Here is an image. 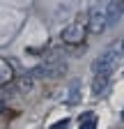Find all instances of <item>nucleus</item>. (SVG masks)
I'll list each match as a JSON object with an SVG mask.
<instances>
[{
    "mask_svg": "<svg viewBox=\"0 0 124 129\" xmlns=\"http://www.w3.org/2000/svg\"><path fill=\"white\" fill-rule=\"evenodd\" d=\"M67 72V62L60 58V51H51L48 53V58L44 60V64H39V67H35L32 69V74L30 76H46V78H55V76H60V74H65Z\"/></svg>",
    "mask_w": 124,
    "mask_h": 129,
    "instance_id": "f03ea898",
    "label": "nucleus"
},
{
    "mask_svg": "<svg viewBox=\"0 0 124 129\" xmlns=\"http://www.w3.org/2000/svg\"><path fill=\"white\" fill-rule=\"evenodd\" d=\"M122 118H124V113H122Z\"/></svg>",
    "mask_w": 124,
    "mask_h": 129,
    "instance_id": "4468645a",
    "label": "nucleus"
},
{
    "mask_svg": "<svg viewBox=\"0 0 124 129\" xmlns=\"http://www.w3.org/2000/svg\"><path fill=\"white\" fill-rule=\"evenodd\" d=\"M3 108H5V104H3V102H0V111H3Z\"/></svg>",
    "mask_w": 124,
    "mask_h": 129,
    "instance_id": "9b49d317",
    "label": "nucleus"
},
{
    "mask_svg": "<svg viewBox=\"0 0 124 129\" xmlns=\"http://www.w3.org/2000/svg\"><path fill=\"white\" fill-rule=\"evenodd\" d=\"M122 51H124V42H122Z\"/></svg>",
    "mask_w": 124,
    "mask_h": 129,
    "instance_id": "ddd939ff",
    "label": "nucleus"
},
{
    "mask_svg": "<svg viewBox=\"0 0 124 129\" xmlns=\"http://www.w3.org/2000/svg\"><path fill=\"white\" fill-rule=\"evenodd\" d=\"M119 12L124 14V0H122V3H119Z\"/></svg>",
    "mask_w": 124,
    "mask_h": 129,
    "instance_id": "9d476101",
    "label": "nucleus"
},
{
    "mask_svg": "<svg viewBox=\"0 0 124 129\" xmlns=\"http://www.w3.org/2000/svg\"><path fill=\"white\" fill-rule=\"evenodd\" d=\"M94 3H103V0H94Z\"/></svg>",
    "mask_w": 124,
    "mask_h": 129,
    "instance_id": "f8f14e48",
    "label": "nucleus"
},
{
    "mask_svg": "<svg viewBox=\"0 0 124 129\" xmlns=\"http://www.w3.org/2000/svg\"><path fill=\"white\" fill-rule=\"evenodd\" d=\"M85 35H87V25L83 21H74L67 28H62V32H60V37H62L65 44H81L85 39Z\"/></svg>",
    "mask_w": 124,
    "mask_h": 129,
    "instance_id": "20e7f679",
    "label": "nucleus"
},
{
    "mask_svg": "<svg viewBox=\"0 0 124 129\" xmlns=\"http://www.w3.org/2000/svg\"><path fill=\"white\" fill-rule=\"evenodd\" d=\"M81 99V81H71L69 88L65 90V102L67 104H76Z\"/></svg>",
    "mask_w": 124,
    "mask_h": 129,
    "instance_id": "423d86ee",
    "label": "nucleus"
},
{
    "mask_svg": "<svg viewBox=\"0 0 124 129\" xmlns=\"http://www.w3.org/2000/svg\"><path fill=\"white\" fill-rule=\"evenodd\" d=\"M108 88H110V76H94V81H92V92H94L97 97L99 94H106Z\"/></svg>",
    "mask_w": 124,
    "mask_h": 129,
    "instance_id": "39448f33",
    "label": "nucleus"
},
{
    "mask_svg": "<svg viewBox=\"0 0 124 129\" xmlns=\"http://www.w3.org/2000/svg\"><path fill=\"white\" fill-rule=\"evenodd\" d=\"M119 16H122L119 3H115V0L94 3V7H92L90 14H87V30L99 35V32H103L108 25H113L115 21H119Z\"/></svg>",
    "mask_w": 124,
    "mask_h": 129,
    "instance_id": "f257e3e1",
    "label": "nucleus"
},
{
    "mask_svg": "<svg viewBox=\"0 0 124 129\" xmlns=\"http://www.w3.org/2000/svg\"><path fill=\"white\" fill-rule=\"evenodd\" d=\"M67 122H69V120H62V122H57L53 129H65V127H67Z\"/></svg>",
    "mask_w": 124,
    "mask_h": 129,
    "instance_id": "1a4fd4ad",
    "label": "nucleus"
},
{
    "mask_svg": "<svg viewBox=\"0 0 124 129\" xmlns=\"http://www.w3.org/2000/svg\"><path fill=\"white\" fill-rule=\"evenodd\" d=\"M81 129H97V120H94V115H90V118L81 120Z\"/></svg>",
    "mask_w": 124,
    "mask_h": 129,
    "instance_id": "6e6552de",
    "label": "nucleus"
},
{
    "mask_svg": "<svg viewBox=\"0 0 124 129\" xmlns=\"http://www.w3.org/2000/svg\"><path fill=\"white\" fill-rule=\"evenodd\" d=\"M119 48H106V51L92 62V74L94 76H110L113 72H115V67H117V62H119Z\"/></svg>",
    "mask_w": 124,
    "mask_h": 129,
    "instance_id": "7ed1b4c3",
    "label": "nucleus"
},
{
    "mask_svg": "<svg viewBox=\"0 0 124 129\" xmlns=\"http://www.w3.org/2000/svg\"><path fill=\"white\" fill-rule=\"evenodd\" d=\"M14 88H16L19 92H30V90H32V76H21V78H16Z\"/></svg>",
    "mask_w": 124,
    "mask_h": 129,
    "instance_id": "0eeeda50",
    "label": "nucleus"
}]
</instances>
